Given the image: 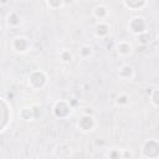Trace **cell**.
<instances>
[{"mask_svg": "<svg viewBox=\"0 0 159 159\" xmlns=\"http://www.w3.org/2000/svg\"><path fill=\"white\" fill-rule=\"evenodd\" d=\"M48 83V76L42 70H34L27 76V84L32 91H41Z\"/></svg>", "mask_w": 159, "mask_h": 159, "instance_id": "1", "label": "cell"}, {"mask_svg": "<svg viewBox=\"0 0 159 159\" xmlns=\"http://www.w3.org/2000/svg\"><path fill=\"white\" fill-rule=\"evenodd\" d=\"M140 157L148 159H158L159 158V140L157 138L145 139L140 148Z\"/></svg>", "mask_w": 159, "mask_h": 159, "instance_id": "2", "label": "cell"}, {"mask_svg": "<svg viewBox=\"0 0 159 159\" xmlns=\"http://www.w3.org/2000/svg\"><path fill=\"white\" fill-rule=\"evenodd\" d=\"M76 127H77V129L81 133L88 134V133H92L96 129L97 120H96V118H94L93 114L84 113L81 117H78V119L76 120Z\"/></svg>", "mask_w": 159, "mask_h": 159, "instance_id": "3", "label": "cell"}, {"mask_svg": "<svg viewBox=\"0 0 159 159\" xmlns=\"http://www.w3.org/2000/svg\"><path fill=\"white\" fill-rule=\"evenodd\" d=\"M31 40L24 35H16L11 39L10 41V48L15 52V53H19V55H22V53H26L30 51L31 48Z\"/></svg>", "mask_w": 159, "mask_h": 159, "instance_id": "4", "label": "cell"}, {"mask_svg": "<svg viewBox=\"0 0 159 159\" xmlns=\"http://www.w3.org/2000/svg\"><path fill=\"white\" fill-rule=\"evenodd\" d=\"M52 113L58 119H66L72 114V106L67 99H58L52 106Z\"/></svg>", "mask_w": 159, "mask_h": 159, "instance_id": "5", "label": "cell"}, {"mask_svg": "<svg viewBox=\"0 0 159 159\" xmlns=\"http://www.w3.org/2000/svg\"><path fill=\"white\" fill-rule=\"evenodd\" d=\"M147 30H148V21L142 15H135L128 21V31L134 36H137Z\"/></svg>", "mask_w": 159, "mask_h": 159, "instance_id": "6", "label": "cell"}, {"mask_svg": "<svg viewBox=\"0 0 159 159\" xmlns=\"http://www.w3.org/2000/svg\"><path fill=\"white\" fill-rule=\"evenodd\" d=\"M94 36L97 39H107L111 35V25L107 20H102V21H97V24L94 25Z\"/></svg>", "mask_w": 159, "mask_h": 159, "instance_id": "7", "label": "cell"}, {"mask_svg": "<svg viewBox=\"0 0 159 159\" xmlns=\"http://www.w3.org/2000/svg\"><path fill=\"white\" fill-rule=\"evenodd\" d=\"M53 154L57 158H70L73 154V147L67 142L58 143L53 149Z\"/></svg>", "mask_w": 159, "mask_h": 159, "instance_id": "8", "label": "cell"}, {"mask_svg": "<svg viewBox=\"0 0 159 159\" xmlns=\"http://www.w3.org/2000/svg\"><path fill=\"white\" fill-rule=\"evenodd\" d=\"M133 45L127 41V40H119L117 43H116V51L118 53V56L123 57V58H127L129 57L132 53H133Z\"/></svg>", "mask_w": 159, "mask_h": 159, "instance_id": "9", "label": "cell"}, {"mask_svg": "<svg viewBox=\"0 0 159 159\" xmlns=\"http://www.w3.org/2000/svg\"><path fill=\"white\" fill-rule=\"evenodd\" d=\"M134 75H135V70H134V67L130 63H122L117 68V76L120 80L130 81V80H133Z\"/></svg>", "mask_w": 159, "mask_h": 159, "instance_id": "10", "label": "cell"}, {"mask_svg": "<svg viewBox=\"0 0 159 159\" xmlns=\"http://www.w3.org/2000/svg\"><path fill=\"white\" fill-rule=\"evenodd\" d=\"M107 158L111 159H119V158H133L134 154L130 153L127 149H119V148H111L107 153H106Z\"/></svg>", "mask_w": 159, "mask_h": 159, "instance_id": "11", "label": "cell"}, {"mask_svg": "<svg viewBox=\"0 0 159 159\" xmlns=\"http://www.w3.org/2000/svg\"><path fill=\"white\" fill-rule=\"evenodd\" d=\"M92 15L94 19H97V21H102V20H107L109 16V10L104 4H98L93 7L92 10Z\"/></svg>", "mask_w": 159, "mask_h": 159, "instance_id": "12", "label": "cell"}, {"mask_svg": "<svg viewBox=\"0 0 159 159\" xmlns=\"http://www.w3.org/2000/svg\"><path fill=\"white\" fill-rule=\"evenodd\" d=\"M123 5L130 11H140L147 5V0H122Z\"/></svg>", "mask_w": 159, "mask_h": 159, "instance_id": "13", "label": "cell"}, {"mask_svg": "<svg viewBox=\"0 0 159 159\" xmlns=\"http://www.w3.org/2000/svg\"><path fill=\"white\" fill-rule=\"evenodd\" d=\"M37 114L35 113L34 107H22L20 109V118L25 122H32L35 120Z\"/></svg>", "mask_w": 159, "mask_h": 159, "instance_id": "14", "label": "cell"}, {"mask_svg": "<svg viewBox=\"0 0 159 159\" xmlns=\"http://www.w3.org/2000/svg\"><path fill=\"white\" fill-rule=\"evenodd\" d=\"M78 55L82 60H88V58H92L93 55H94V48L93 46L88 45V43H83L80 46V50H78Z\"/></svg>", "mask_w": 159, "mask_h": 159, "instance_id": "15", "label": "cell"}, {"mask_svg": "<svg viewBox=\"0 0 159 159\" xmlns=\"http://www.w3.org/2000/svg\"><path fill=\"white\" fill-rule=\"evenodd\" d=\"M6 24L10 27H17V26H20V24H21V16H20V14L16 12V11H10L6 15Z\"/></svg>", "mask_w": 159, "mask_h": 159, "instance_id": "16", "label": "cell"}, {"mask_svg": "<svg viewBox=\"0 0 159 159\" xmlns=\"http://www.w3.org/2000/svg\"><path fill=\"white\" fill-rule=\"evenodd\" d=\"M114 102H116V106H117V107L123 108V107H127V106L129 104L130 98H129V96H128L125 92H120V93L117 94Z\"/></svg>", "mask_w": 159, "mask_h": 159, "instance_id": "17", "label": "cell"}, {"mask_svg": "<svg viewBox=\"0 0 159 159\" xmlns=\"http://www.w3.org/2000/svg\"><path fill=\"white\" fill-rule=\"evenodd\" d=\"M58 58L60 62L63 65H70L73 61V53L70 50H61L58 53Z\"/></svg>", "mask_w": 159, "mask_h": 159, "instance_id": "18", "label": "cell"}, {"mask_svg": "<svg viewBox=\"0 0 159 159\" xmlns=\"http://www.w3.org/2000/svg\"><path fill=\"white\" fill-rule=\"evenodd\" d=\"M149 103L154 109L159 108V89L158 87H154L152 92L149 93Z\"/></svg>", "mask_w": 159, "mask_h": 159, "instance_id": "19", "label": "cell"}, {"mask_svg": "<svg viewBox=\"0 0 159 159\" xmlns=\"http://www.w3.org/2000/svg\"><path fill=\"white\" fill-rule=\"evenodd\" d=\"M135 37H137L138 42H139L140 45H143V46L149 45V43H150V41H152V39H153V37H152V34H150V31H149V30H147V31H144V32H142V34L137 35Z\"/></svg>", "mask_w": 159, "mask_h": 159, "instance_id": "20", "label": "cell"}, {"mask_svg": "<svg viewBox=\"0 0 159 159\" xmlns=\"http://www.w3.org/2000/svg\"><path fill=\"white\" fill-rule=\"evenodd\" d=\"M46 5L51 10H58L62 6H65L63 0H46Z\"/></svg>", "mask_w": 159, "mask_h": 159, "instance_id": "21", "label": "cell"}, {"mask_svg": "<svg viewBox=\"0 0 159 159\" xmlns=\"http://www.w3.org/2000/svg\"><path fill=\"white\" fill-rule=\"evenodd\" d=\"M73 1L75 0H63V4L65 5H71V4H73Z\"/></svg>", "mask_w": 159, "mask_h": 159, "instance_id": "22", "label": "cell"}, {"mask_svg": "<svg viewBox=\"0 0 159 159\" xmlns=\"http://www.w3.org/2000/svg\"><path fill=\"white\" fill-rule=\"evenodd\" d=\"M9 2V0H0V6H4V5H6Z\"/></svg>", "mask_w": 159, "mask_h": 159, "instance_id": "23", "label": "cell"}]
</instances>
